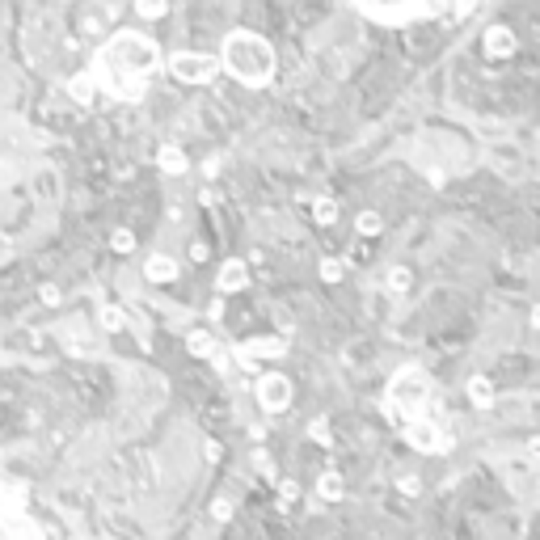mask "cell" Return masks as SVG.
Returning <instances> with one entry per match:
<instances>
[{"label": "cell", "instance_id": "cell-1", "mask_svg": "<svg viewBox=\"0 0 540 540\" xmlns=\"http://www.w3.org/2000/svg\"><path fill=\"white\" fill-rule=\"evenodd\" d=\"M156 72H161V46L139 30L110 34L89 63V80L97 84V93L114 101H139Z\"/></svg>", "mask_w": 540, "mask_h": 540}, {"label": "cell", "instance_id": "cell-2", "mask_svg": "<svg viewBox=\"0 0 540 540\" xmlns=\"http://www.w3.org/2000/svg\"><path fill=\"white\" fill-rule=\"evenodd\" d=\"M215 63H220L237 84H249V89L270 84L275 72H279L275 46H270L262 34H253V30H232V34L220 42V59H215Z\"/></svg>", "mask_w": 540, "mask_h": 540}, {"label": "cell", "instance_id": "cell-3", "mask_svg": "<svg viewBox=\"0 0 540 540\" xmlns=\"http://www.w3.org/2000/svg\"><path fill=\"white\" fill-rule=\"evenodd\" d=\"M384 406H389V414L401 427L414 422V418H427V410H431V376L418 363L397 368L393 380H389V389H384Z\"/></svg>", "mask_w": 540, "mask_h": 540}, {"label": "cell", "instance_id": "cell-4", "mask_svg": "<svg viewBox=\"0 0 540 540\" xmlns=\"http://www.w3.org/2000/svg\"><path fill=\"white\" fill-rule=\"evenodd\" d=\"M351 4L380 25H410V21H431L448 13L456 0H351Z\"/></svg>", "mask_w": 540, "mask_h": 540}, {"label": "cell", "instance_id": "cell-5", "mask_svg": "<svg viewBox=\"0 0 540 540\" xmlns=\"http://www.w3.org/2000/svg\"><path fill=\"white\" fill-rule=\"evenodd\" d=\"M0 540H46L38 520L25 511V503L8 490H0Z\"/></svg>", "mask_w": 540, "mask_h": 540}, {"label": "cell", "instance_id": "cell-6", "mask_svg": "<svg viewBox=\"0 0 540 540\" xmlns=\"http://www.w3.org/2000/svg\"><path fill=\"white\" fill-rule=\"evenodd\" d=\"M169 72H173L182 84H203V80H211V76L220 72V63H215L211 55H203V51H173V55H169Z\"/></svg>", "mask_w": 540, "mask_h": 540}, {"label": "cell", "instance_id": "cell-7", "mask_svg": "<svg viewBox=\"0 0 540 540\" xmlns=\"http://www.w3.org/2000/svg\"><path fill=\"white\" fill-rule=\"evenodd\" d=\"M401 431H406V444L418 448V452H448V448H452V435L439 431L435 418H414V422H406Z\"/></svg>", "mask_w": 540, "mask_h": 540}, {"label": "cell", "instance_id": "cell-8", "mask_svg": "<svg viewBox=\"0 0 540 540\" xmlns=\"http://www.w3.org/2000/svg\"><path fill=\"white\" fill-rule=\"evenodd\" d=\"M253 397H258V406H262L266 414H283V410L291 406V380H287V376H279V372H270V376H262V380H258Z\"/></svg>", "mask_w": 540, "mask_h": 540}, {"label": "cell", "instance_id": "cell-9", "mask_svg": "<svg viewBox=\"0 0 540 540\" xmlns=\"http://www.w3.org/2000/svg\"><path fill=\"white\" fill-rule=\"evenodd\" d=\"M482 46H486V55H490V59H511V55L520 51V38H515L507 25H490V30H486V38H482Z\"/></svg>", "mask_w": 540, "mask_h": 540}, {"label": "cell", "instance_id": "cell-10", "mask_svg": "<svg viewBox=\"0 0 540 540\" xmlns=\"http://www.w3.org/2000/svg\"><path fill=\"white\" fill-rule=\"evenodd\" d=\"M215 287H220L224 296L245 291V287H249V266H245L241 258H228V262L220 266V275H215Z\"/></svg>", "mask_w": 540, "mask_h": 540}, {"label": "cell", "instance_id": "cell-11", "mask_svg": "<svg viewBox=\"0 0 540 540\" xmlns=\"http://www.w3.org/2000/svg\"><path fill=\"white\" fill-rule=\"evenodd\" d=\"M283 351H287V338H253V342L241 346V363H249V359H279Z\"/></svg>", "mask_w": 540, "mask_h": 540}, {"label": "cell", "instance_id": "cell-12", "mask_svg": "<svg viewBox=\"0 0 540 540\" xmlns=\"http://www.w3.org/2000/svg\"><path fill=\"white\" fill-rule=\"evenodd\" d=\"M144 275H148V283H173V279H177V262H173L169 253H148Z\"/></svg>", "mask_w": 540, "mask_h": 540}, {"label": "cell", "instance_id": "cell-13", "mask_svg": "<svg viewBox=\"0 0 540 540\" xmlns=\"http://www.w3.org/2000/svg\"><path fill=\"white\" fill-rule=\"evenodd\" d=\"M68 97H72L76 106H93V101H97V84L89 80V72H76V76L68 80Z\"/></svg>", "mask_w": 540, "mask_h": 540}, {"label": "cell", "instance_id": "cell-14", "mask_svg": "<svg viewBox=\"0 0 540 540\" xmlns=\"http://www.w3.org/2000/svg\"><path fill=\"white\" fill-rule=\"evenodd\" d=\"M156 165H161L165 173H173V177H182V173L190 169V161H186V152H182V148H173V144H165V148L156 152Z\"/></svg>", "mask_w": 540, "mask_h": 540}, {"label": "cell", "instance_id": "cell-15", "mask_svg": "<svg viewBox=\"0 0 540 540\" xmlns=\"http://www.w3.org/2000/svg\"><path fill=\"white\" fill-rule=\"evenodd\" d=\"M186 351H190L194 359H215V338L203 334V329H190V334H186Z\"/></svg>", "mask_w": 540, "mask_h": 540}, {"label": "cell", "instance_id": "cell-16", "mask_svg": "<svg viewBox=\"0 0 540 540\" xmlns=\"http://www.w3.org/2000/svg\"><path fill=\"white\" fill-rule=\"evenodd\" d=\"M469 401H473L477 410H490V406H494V384H490L486 376H473V380H469Z\"/></svg>", "mask_w": 540, "mask_h": 540}, {"label": "cell", "instance_id": "cell-17", "mask_svg": "<svg viewBox=\"0 0 540 540\" xmlns=\"http://www.w3.org/2000/svg\"><path fill=\"white\" fill-rule=\"evenodd\" d=\"M317 494H321L325 503H338V498L346 494V482H342V473H321V482H317Z\"/></svg>", "mask_w": 540, "mask_h": 540}, {"label": "cell", "instance_id": "cell-18", "mask_svg": "<svg viewBox=\"0 0 540 540\" xmlns=\"http://www.w3.org/2000/svg\"><path fill=\"white\" fill-rule=\"evenodd\" d=\"M355 232H359V237H380V232H384L380 211H359V215H355Z\"/></svg>", "mask_w": 540, "mask_h": 540}, {"label": "cell", "instance_id": "cell-19", "mask_svg": "<svg viewBox=\"0 0 540 540\" xmlns=\"http://www.w3.org/2000/svg\"><path fill=\"white\" fill-rule=\"evenodd\" d=\"M97 321H101V329H106V334H118V329L127 325V313H123L118 304H106V308L97 313Z\"/></svg>", "mask_w": 540, "mask_h": 540}, {"label": "cell", "instance_id": "cell-20", "mask_svg": "<svg viewBox=\"0 0 540 540\" xmlns=\"http://www.w3.org/2000/svg\"><path fill=\"white\" fill-rule=\"evenodd\" d=\"M165 13H169V0H135V17H144V21H156Z\"/></svg>", "mask_w": 540, "mask_h": 540}, {"label": "cell", "instance_id": "cell-21", "mask_svg": "<svg viewBox=\"0 0 540 540\" xmlns=\"http://www.w3.org/2000/svg\"><path fill=\"white\" fill-rule=\"evenodd\" d=\"M313 220L317 224H334L338 220V203L334 199H313Z\"/></svg>", "mask_w": 540, "mask_h": 540}, {"label": "cell", "instance_id": "cell-22", "mask_svg": "<svg viewBox=\"0 0 540 540\" xmlns=\"http://www.w3.org/2000/svg\"><path fill=\"white\" fill-rule=\"evenodd\" d=\"M410 287H414V275H410L406 266H393V270H389V291H397V296H406Z\"/></svg>", "mask_w": 540, "mask_h": 540}, {"label": "cell", "instance_id": "cell-23", "mask_svg": "<svg viewBox=\"0 0 540 540\" xmlns=\"http://www.w3.org/2000/svg\"><path fill=\"white\" fill-rule=\"evenodd\" d=\"M110 245H114L118 253H131V249H135V232H127V228H118V232L110 237Z\"/></svg>", "mask_w": 540, "mask_h": 540}, {"label": "cell", "instance_id": "cell-24", "mask_svg": "<svg viewBox=\"0 0 540 540\" xmlns=\"http://www.w3.org/2000/svg\"><path fill=\"white\" fill-rule=\"evenodd\" d=\"M321 279H325V283H338V279H342V262H338V258H325V262H321Z\"/></svg>", "mask_w": 540, "mask_h": 540}, {"label": "cell", "instance_id": "cell-25", "mask_svg": "<svg viewBox=\"0 0 540 540\" xmlns=\"http://www.w3.org/2000/svg\"><path fill=\"white\" fill-rule=\"evenodd\" d=\"M38 300H42V304H51V308H55V304H59V300H63V291H59V287H55V283H42V287H38Z\"/></svg>", "mask_w": 540, "mask_h": 540}, {"label": "cell", "instance_id": "cell-26", "mask_svg": "<svg viewBox=\"0 0 540 540\" xmlns=\"http://www.w3.org/2000/svg\"><path fill=\"white\" fill-rule=\"evenodd\" d=\"M397 490H401L406 498H414V494H422V482H418V477L410 473V477H397Z\"/></svg>", "mask_w": 540, "mask_h": 540}, {"label": "cell", "instance_id": "cell-27", "mask_svg": "<svg viewBox=\"0 0 540 540\" xmlns=\"http://www.w3.org/2000/svg\"><path fill=\"white\" fill-rule=\"evenodd\" d=\"M308 435H313L317 444H329V439H334V435H329V422H325V418H317V422L308 427Z\"/></svg>", "mask_w": 540, "mask_h": 540}, {"label": "cell", "instance_id": "cell-28", "mask_svg": "<svg viewBox=\"0 0 540 540\" xmlns=\"http://www.w3.org/2000/svg\"><path fill=\"white\" fill-rule=\"evenodd\" d=\"M279 498H283V507L296 503V498H300V486H296V482H283V486H279Z\"/></svg>", "mask_w": 540, "mask_h": 540}, {"label": "cell", "instance_id": "cell-29", "mask_svg": "<svg viewBox=\"0 0 540 540\" xmlns=\"http://www.w3.org/2000/svg\"><path fill=\"white\" fill-rule=\"evenodd\" d=\"M211 515H215V520H228V515H232V507L220 498V503H211Z\"/></svg>", "mask_w": 540, "mask_h": 540}]
</instances>
